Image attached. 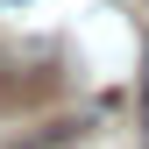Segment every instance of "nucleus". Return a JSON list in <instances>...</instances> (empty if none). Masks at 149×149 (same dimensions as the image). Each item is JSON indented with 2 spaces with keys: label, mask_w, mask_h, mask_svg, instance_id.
<instances>
[{
  "label": "nucleus",
  "mask_w": 149,
  "mask_h": 149,
  "mask_svg": "<svg viewBox=\"0 0 149 149\" xmlns=\"http://www.w3.org/2000/svg\"><path fill=\"white\" fill-rule=\"evenodd\" d=\"M142 149H149V43H142Z\"/></svg>",
  "instance_id": "obj_1"
},
{
  "label": "nucleus",
  "mask_w": 149,
  "mask_h": 149,
  "mask_svg": "<svg viewBox=\"0 0 149 149\" xmlns=\"http://www.w3.org/2000/svg\"><path fill=\"white\" fill-rule=\"evenodd\" d=\"M0 7H22V0H0Z\"/></svg>",
  "instance_id": "obj_2"
}]
</instances>
